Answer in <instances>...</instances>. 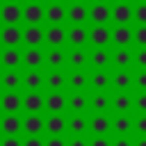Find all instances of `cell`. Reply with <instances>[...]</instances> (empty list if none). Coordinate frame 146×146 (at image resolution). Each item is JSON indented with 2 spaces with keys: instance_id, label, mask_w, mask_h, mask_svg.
Wrapping results in <instances>:
<instances>
[{
  "instance_id": "f546056e",
  "label": "cell",
  "mask_w": 146,
  "mask_h": 146,
  "mask_svg": "<svg viewBox=\"0 0 146 146\" xmlns=\"http://www.w3.org/2000/svg\"><path fill=\"white\" fill-rule=\"evenodd\" d=\"M112 94L110 91H89V114L91 112H110Z\"/></svg>"
},
{
  "instance_id": "44dd1931",
  "label": "cell",
  "mask_w": 146,
  "mask_h": 146,
  "mask_svg": "<svg viewBox=\"0 0 146 146\" xmlns=\"http://www.w3.org/2000/svg\"><path fill=\"white\" fill-rule=\"evenodd\" d=\"M112 23L132 25V2H112Z\"/></svg>"
},
{
  "instance_id": "ab89813d",
  "label": "cell",
  "mask_w": 146,
  "mask_h": 146,
  "mask_svg": "<svg viewBox=\"0 0 146 146\" xmlns=\"http://www.w3.org/2000/svg\"><path fill=\"white\" fill-rule=\"evenodd\" d=\"M132 135L135 137H146V114H135L132 116Z\"/></svg>"
},
{
  "instance_id": "e0dca14e",
  "label": "cell",
  "mask_w": 146,
  "mask_h": 146,
  "mask_svg": "<svg viewBox=\"0 0 146 146\" xmlns=\"http://www.w3.org/2000/svg\"><path fill=\"white\" fill-rule=\"evenodd\" d=\"M132 57H135V46H114L112 48V66L114 68H135Z\"/></svg>"
},
{
  "instance_id": "8d00e7d4",
  "label": "cell",
  "mask_w": 146,
  "mask_h": 146,
  "mask_svg": "<svg viewBox=\"0 0 146 146\" xmlns=\"http://www.w3.org/2000/svg\"><path fill=\"white\" fill-rule=\"evenodd\" d=\"M132 114H146V91H132Z\"/></svg>"
},
{
  "instance_id": "603a6c76",
  "label": "cell",
  "mask_w": 146,
  "mask_h": 146,
  "mask_svg": "<svg viewBox=\"0 0 146 146\" xmlns=\"http://www.w3.org/2000/svg\"><path fill=\"white\" fill-rule=\"evenodd\" d=\"M46 68H68V50L46 48Z\"/></svg>"
},
{
  "instance_id": "cb8c5ba5",
  "label": "cell",
  "mask_w": 146,
  "mask_h": 146,
  "mask_svg": "<svg viewBox=\"0 0 146 146\" xmlns=\"http://www.w3.org/2000/svg\"><path fill=\"white\" fill-rule=\"evenodd\" d=\"M89 89L91 91H110L112 89V75L107 73V68H94V73H89Z\"/></svg>"
},
{
  "instance_id": "6da1fadb",
  "label": "cell",
  "mask_w": 146,
  "mask_h": 146,
  "mask_svg": "<svg viewBox=\"0 0 146 146\" xmlns=\"http://www.w3.org/2000/svg\"><path fill=\"white\" fill-rule=\"evenodd\" d=\"M46 91H68V68H46Z\"/></svg>"
},
{
  "instance_id": "b9f144b4",
  "label": "cell",
  "mask_w": 146,
  "mask_h": 146,
  "mask_svg": "<svg viewBox=\"0 0 146 146\" xmlns=\"http://www.w3.org/2000/svg\"><path fill=\"white\" fill-rule=\"evenodd\" d=\"M112 146H135V135H112Z\"/></svg>"
},
{
  "instance_id": "d590c367",
  "label": "cell",
  "mask_w": 146,
  "mask_h": 146,
  "mask_svg": "<svg viewBox=\"0 0 146 146\" xmlns=\"http://www.w3.org/2000/svg\"><path fill=\"white\" fill-rule=\"evenodd\" d=\"M112 135H132V116L112 114Z\"/></svg>"
},
{
  "instance_id": "60d3db41",
  "label": "cell",
  "mask_w": 146,
  "mask_h": 146,
  "mask_svg": "<svg viewBox=\"0 0 146 146\" xmlns=\"http://www.w3.org/2000/svg\"><path fill=\"white\" fill-rule=\"evenodd\" d=\"M135 48H146V25H135Z\"/></svg>"
},
{
  "instance_id": "ee69618b",
  "label": "cell",
  "mask_w": 146,
  "mask_h": 146,
  "mask_svg": "<svg viewBox=\"0 0 146 146\" xmlns=\"http://www.w3.org/2000/svg\"><path fill=\"white\" fill-rule=\"evenodd\" d=\"M46 146H68V135H46Z\"/></svg>"
},
{
  "instance_id": "f5cc1de1",
  "label": "cell",
  "mask_w": 146,
  "mask_h": 146,
  "mask_svg": "<svg viewBox=\"0 0 146 146\" xmlns=\"http://www.w3.org/2000/svg\"><path fill=\"white\" fill-rule=\"evenodd\" d=\"M46 2H66V0H46Z\"/></svg>"
},
{
  "instance_id": "db71d44e",
  "label": "cell",
  "mask_w": 146,
  "mask_h": 146,
  "mask_svg": "<svg viewBox=\"0 0 146 146\" xmlns=\"http://www.w3.org/2000/svg\"><path fill=\"white\" fill-rule=\"evenodd\" d=\"M89 2H110V0H89Z\"/></svg>"
},
{
  "instance_id": "ac0fdd59",
  "label": "cell",
  "mask_w": 146,
  "mask_h": 146,
  "mask_svg": "<svg viewBox=\"0 0 146 146\" xmlns=\"http://www.w3.org/2000/svg\"><path fill=\"white\" fill-rule=\"evenodd\" d=\"M68 112V94L66 91H46V114Z\"/></svg>"
},
{
  "instance_id": "8992f818",
  "label": "cell",
  "mask_w": 146,
  "mask_h": 146,
  "mask_svg": "<svg viewBox=\"0 0 146 146\" xmlns=\"http://www.w3.org/2000/svg\"><path fill=\"white\" fill-rule=\"evenodd\" d=\"M0 23L2 25H21L23 23V2H2L0 5Z\"/></svg>"
},
{
  "instance_id": "d4e9b609",
  "label": "cell",
  "mask_w": 146,
  "mask_h": 146,
  "mask_svg": "<svg viewBox=\"0 0 146 146\" xmlns=\"http://www.w3.org/2000/svg\"><path fill=\"white\" fill-rule=\"evenodd\" d=\"M0 112H23V94L21 91H2L0 94Z\"/></svg>"
},
{
  "instance_id": "e575fe53",
  "label": "cell",
  "mask_w": 146,
  "mask_h": 146,
  "mask_svg": "<svg viewBox=\"0 0 146 146\" xmlns=\"http://www.w3.org/2000/svg\"><path fill=\"white\" fill-rule=\"evenodd\" d=\"M89 68V50L87 48H68V71Z\"/></svg>"
},
{
  "instance_id": "3957f363",
  "label": "cell",
  "mask_w": 146,
  "mask_h": 146,
  "mask_svg": "<svg viewBox=\"0 0 146 146\" xmlns=\"http://www.w3.org/2000/svg\"><path fill=\"white\" fill-rule=\"evenodd\" d=\"M112 5L110 2H89V25H110Z\"/></svg>"
},
{
  "instance_id": "5b68a950",
  "label": "cell",
  "mask_w": 146,
  "mask_h": 146,
  "mask_svg": "<svg viewBox=\"0 0 146 146\" xmlns=\"http://www.w3.org/2000/svg\"><path fill=\"white\" fill-rule=\"evenodd\" d=\"M89 135H112V114L91 112L89 114Z\"/></svg>"
},
{
  "instance_id": "ba28073f",
  "label": "cell",
  "mask_w": 146,
  "mask_h": 146,
  "mask_svg": "<svg viewBox=\"0 0 146 146\" xmlns=\"http://www.w3.org/2000/svg\"><path fill=\"white\" fill-rule=\"evenodd\" d=\"M89 46L91 48L112 46V25H89Z\"/></svg>"
},
{
  "instance_id": "9c48e42d",
  "label": "cell",
  "mask_w": 146,
  "mask_h": 146,
  "mask_svg": "<svg viewBox=\"0 0 146 146\" xmlns=\"http://www.w3.org/2000/svg\"><path fill=\"white\" fill-rule=\"evenodd\" d=\"M23 89L25 91H46V68H25Z\"/></svg>"
},
{
  "instance_id": "9a60e30c",
  "label": "cell",
  "mask_w": 146,
  "mask_h": 146,
  "mask_svg": "<svg viewBox=\"0 0 146 146\" xmlns=\"http://www.w3.org/2000/svg\"><path fill=\"white\" fill-rule=\"evenodd\" d=\"M46 25H68L66 2H46Z\"/></svg>"
},
{
  "instance_id": "52a82bcc",
  "label": "cell",
  "mask_w": 146,
  "mask_h": 146,
  "mask_svg": "<svg viewBox=\"0 0 146 146\" xmlns=\"http://www.w3.org/2000/svg\"><path fill=\"white\" fill-rule=\"evenodd\" d=\"M23 23L25 25L46 23V2H23Z\"/></svg>"
},
{
  "instance_id": "6f0895ef",
  "label": "cell",
  "mask_w": 146,
  "mask_h": 146,
  "mask_svg": "<svg viewBox=\"0 0 146 146\" xmlns=\"http://www.w3.org/2000/svg\"><path fill=\"white\" fill-rule=\"evenodd\" d=\"M132 2H146V0H132Z\"/></svg>"
},
{
  "instance_id": "2e32d148",
  "label": "cell",
  "mask_w": 146,
  "mask_h": 146,
  "mask_svg": "<svg viewBox=\"0 0 146 146\" xmlns=\"http://www.w3.org/2000/svg\"><path fill=\"white\" fill-rule=\"evenodd\" d=\"M23 66L25 68H46V48L25 46L23 48Z\"/></svg>"
},
{
  "instance_id": "9f6ffc18",
  "label": "cell",
  "mask_w": 146,
  "mask_h": 146,
  "mask_svg": "<svg viewBox=\"0 0 146 146\" xmlns=\"http://www.w3.org/2000/svg\"><path fill=\"white\" fill-rule=\"evenodd\" d=\"M114 2H132V0H114Z\"/></svg>"
},
{
  "instance_id": "f6af8a7d",
  "label": "cell",
  "mask_w": 146,
  "mask_h": 146,
  "mask_svg": "<svg viewBox=\"0 0 146 146\" xmlns=\"http://www.w3.org/2000/svg\"><path fill=\"white\" fill-rule=\"evenodd\" d=\"M132 66H135V68H146V48H135Z\"/></svg>"
},
{
  "instance_id": "836d02e7",
  "label": "cell",
  "mask_w": 146,
  "mask_h": 146,
  "mask_svg": "<svg viewBox=\"0 0 146 146\" xmlns=\"http://www.w3.org/2000/svg\"><path fill=\"white\" fill-rule=\"evenodd\" d=\"M68 112L89 114V91H68Z\"/></svg>"
},
{
  "instance_id": "f35d334b",
  "label": "cell",
  "mask_w": 146,
  "mask_h": 146,
  "mask_svg": "<svg viewBox=\"0 0 146 146\" xmlns=\"http://www.w3.org/2000/svg\"><path fill=\"white\" fill-rule=\"evenodd\" d=\"M132 89L135 91H146V68H135L132 71Z\"/></svg>"
},
{
  "instance_id": "4fadbf2b",
  "label": "cell",
  "mask_w": 146,
  "mask_h": 146,
  "mask_svg": "<svg viewBox=\"0 0 146 146\" xmlns=\"http://www.w3.org/2000/svg\"><path fill=\"white\" fill-rule=\"evenodd\" d=\"M0 66L2 68H21L23 66V48L21 46H2Z\"/></svg>"
},
{
  "instance_id": "7c38bea8",
  "label": "cell",
  "mask_w": 146,
  "mask_h": 146,
  "mask_svg": "<svg viewBox=\"0 0 146 146\" xmlns=\"http://www.w3.org/2000/svg\"><path fill=\"white\" fill-rule=\"evenodd\" d=\"M23 46L46 48V23H41V25H25L23 27Z\"/></svg>"
},
{
  "instance_id": "11a10c76",
  "label": "cell",
  "mask_w": 146,
  "mask_h": 146,
  "mask_svg": "<svg viewBox=\"0 0 146 146\" xmlns=\"http://www.w3.org/2000/svg\"><path fill=\"white\" fill-rule=\"evenodd\" d=\"M2 2H23V0H2Z\"/></svg>"
},
{
  "instance_id": "74e56055",
  "label": "cell",
  "mask_w": 146,
  "mask_h": 146,
  "mask_svg": "<svg viewBox=\"0 0 146 146\" xmlns=\"http://www.w3.org/2000/svg\"><path fill=\"white\" fill-rule=\"evenodd\" d=\"M132 23L146 25V2H132Z\"/></svg>"
},
{
  "instance_id": "277c9868",
  "label": "cell",
  "mask_w": 146,
  "mask_h": 146,
  "mask_svg": "<svg viewBox=\"0 0 146 146\" xmlns=\"http://www.w3.org/2000/svg\"><path fill=\"white\" fill-rule=\"evenodd\" d=\"M23 114H46V94L25 91L23 94Z\"/></svg>"
},
{
  "instance_id": "4316f807",
  "label": "cell",
  "mask_w": 146,
  "mask_h": 146,
  "mask_svg": "<svg viewBox=\"0 0 146 146\" xmlns=\"http://www.w3.org/2000/svg\"><path fill=\"white\" fill-rule=\"evenodd\" d=\"M0 46H23V27L21 25H2L0 27Z\"/></svg>"
},
{
  "instance_id": "83f0119b",
  "label": "cell",
  "mask_w": 146,
  "mask_h": 146,
  "mask_svg": "<svg viewBox=\"0 0 146 146\" xmlns=\"http://www.w3.org/2000/svg\"><path fill=\"white\" fill-rule=\"evenodd\" d=\"M110 66H112V50H110V46L89 50V68H110Z\"/></svg>"
},
{
  "instance_id": "7dc6e473",
  "label": "cell",
  "mask_w": 146,
  "mask_h": 146,
  "mask_svg": "<svg viewBox=\"0 0 146 146\" xmlns=\"http://www.w3.org/2000/svg\"><path fill=\"white\" fill-rule=\"evenodd\" d=\"M0 146H23V137L21 135H2Z\"/></svg>"
},
{
  "instance_id": "5bb4252c",
  "label": "cell",
  "mask_w": 146,
  "mask_h": 146,
  "mask_svg": "<svg viewBox=\"0 0 146 146\" xmlns=\"http://www.w3.org/2000/svg\"><path fill=\"white\" fill-rule=\"evenodd\" d=\"M0 135H23V116L18 112H2Z\"/></svg>"
},
{
  "instance_id": "bcb514c9",
  "label": "cell",
  "mask_w": 146,
  "mask_h": 146,
  "mask_svg": "<svg viewBox=\"0 0 146 146\" xmlns=\"http://www.w3.org/2000/svg\"><path fill=\"white\" fill-rule=\"evenodd\" d=\"M23 146H46V135H25Z\"/></svg>"
},
{
  "instance_id": "816d5d0a",
  "label": "cell",
  "mask_w": 146,
  "mask_h": 146,
  "mask_svg": "<svg viewBox=\"0 0 146 146\" xmlns=\"http://www.w3.org/2000/svg\"><path fill=\"white\" fill-rule=\"evenodd\" d=\"M66 2H89V0H66Z\"/></svg>"
},
{
  "instance_id": "f907efd6",
  "label": "cell",
  "mask_w": 146,
  "mask_h": 146,
  "mask_svg": "<svg viewBox=\"0 0 146 146\" xmlns=\"http://www.w3.org/2000/svg\"><path fill=\"white\" fill-rule=\"evenodd\" d=\"M23 2H46V0H23Z\"/></svg>"
},
{
  "instance_id": "484cf974",
  "label": "cell",
  "mask_w": 146,
  "mask_h": 146,
  "mask_svg": "<svg viewBox=\"0 0 146 146\" xmlns=\"http://www.w3.org/2000/svg\"><path fill=\"white\" fill-rule=\"evenodd\" d=\"M23 135H46V114H25Z\"/></svg>"
},
{
  "instance_id": "f1b7e54d",
  "label": "cell",
  "mask_w": 146,
  "mask_h": 146,
  "mask_svg": "<svg viewBox=\"0 0 146 146\" xmlns=\"http://www.w3.org/2000/svg\"><path fill=\"white\" fill-rule=\"evenodd\" d=\"M132 71L135 68H114L112 89L114 91H132Z\"/></svg>"
},
{
  "instance_id": "681fc988",
  "label": "cell",
  "mask_w": 146,
  "mask_h": 146,
  "mask_svg": "<svg viewBox=\"0 0 146 146\" xmlns=\"http://www.w3.org/2000/svg\"><path fill=\"white\" fill-rule=\"evenodd\" d=\"M135 146H146V137H135Z\"/></svg>"
},
{
  "instance_id": "7a4b0ae2",
  "label": "cell",
  "mask_w": 146,
  "mask_h": 146,
  "mask_svg": "<svg viewBox=\"0 0 146 146\" xmlns=\"http://www.w3.org/2000/svg\"><path fill=\"white\" fill-rule=\"evenodd\" d=\"M68 25H46V48H66Z\"/></svg>"
},
{
  "instance_id": "ffe728a7",
  "label": "cell",
  "mask_w": 146,
  "mask_h": 146,
  "mask_svg": "<svg viewBox=\"0 0 146 146\" xmlns=\"http://www.w3.org/2000/svg\"><path fill=\"white\" fill-rule=\"evenodd\" d=\"M0 89L2 91H18V89H23V73L18 68H5L0 73Z\"/></svg>"
},
{
  "instance_id": "30bf717a",
  "label": "cell",
  "mask_w": 146,
  "mask_h": 146,
  "mask_svg": "<svg viewBox=\"0 0 146 146\" xmlns=\"http://www.w3.org/2000/svg\"><path fill=\"white\" fill-rule=\"evenodd\" d=\"M68 25H89V2H66Z\"/></svg>"
},
{
  "instance_id": "8fae6325",
  "label": "cell",
  "mask_w": 146,
  "mask_h": 146,
  "mask_svg": "<svg viewBox=\"0 0 146 146\" xmlns=\"http://www.w3.org/2000/svg\"><path fill=\"white\" fill-rule=\"evenodd\" d=\"M46 135H68V112L46 114Z\"/></svg>"
},
{
  "instance_id": "1f68e13d",
  "label": "cell",
  "mask_w": 146,
  "mask_h": 146,
  "mask_svg": "<svg viewBox=\"0 0 146 146\" xmlns=\"http://www.w3.org/2000/svg\"><path fill=\"white\" fill-rule=\"evenodd\" d=\"M68 135H89V114L68 112Z\"/></svg>"
},
{
  "instance_id": "7402d4cb",
  "label": "cell",
  "mask_w": 146,
  "mask_h": 146,
  "mask_svg": "<svg viewBox=\"0 0 146 146\" xmlns=\"http://www.w3.org/2000/svg\"><path fill=\"white\" fill-rule=\"evenodd\" d=\"M89 46V25H68V48Z\"/></svg>"
},
{
  "instance_id": "c3c4849f",
  "label": "cell",
  "mask_w": 146,
  "mask_h": 146,
  "mask_svg": "<svg viewBox=\"0 0 146 146\" xmlns=\"http://www.w3.org/2000/svg\"><path fill=\"white\" fill-rule=\"evenodd\" d=\"M68 146H89V135H68Z\"/></svg>"
},
{
  "instance_id": "7bdbcfd3",
  "label": "cell",
  "mask_w": 146,
  "mask_h": 146,
  "mask_svg": "<svg viewBox=\"0 0 146 146\" xmlns=\"http://www.w3.org/2000/svg\"><path fill=\"white\" fill-rule=\"evenodd\" d=\"M89 146H112V135H89Z\"/></svg>"
},
{
  "instance_id": "d6a6232c",
  "label": "cell",
  "mask_w": 146,
  "mask_h": 146,
  "mask_svg": "<svg viewBox=\"0 0 146 146\" xmlns=\"http://www.w3.org/2000/svg\"><path fill=\"white\" fill-rule=\"evenodd\" d=\"M68 91H89V73H87V68L68 71Z\"/></svg>"
},
{
  "instance_id": "d6986e66",
  "label": "cell",
  "mask_w": 146,
  "mask_h": 146,
  "mask_svg": "<svg viewBox=\"0 0 146 146\" xmlns=\"http://www.w3.org/2000/svg\"><path fill=\"white\" fill-rule=\"evenodd\" d=\"M110 114H132V91H114Z\"/></svg>"
},
{
  "instance_id": "4dcf8cb0",
  "label": "cell",
  "mask_w": 146,
  "mask_h": 146,
  "mask_svg": "<svg viewBox=\"0 0 146 146\" xmlns=\"http://www.w3.org/2000/svg\"><path fill=\"white\" fill-rule=\"evenodd\" d=\"M132 25H112V46H135Z\"/></svg>"
}]
</instances>
